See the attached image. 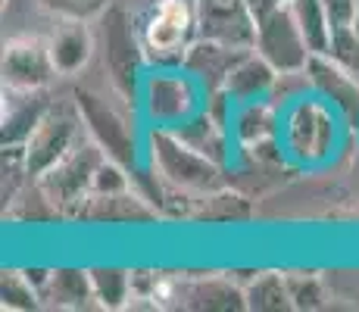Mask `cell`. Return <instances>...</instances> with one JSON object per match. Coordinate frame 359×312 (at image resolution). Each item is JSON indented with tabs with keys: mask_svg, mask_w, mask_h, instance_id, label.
I'll list each match as a JSON object with an SVG mask.
<instances>
[{
	"mask_svg": "<svg viewBox=\"0 0 359 312\" xmlns=\"http://www.w3.org/2000/svg\"><path fill=\"white\" fill-rule=\"evenodd\" d=\"M150 172L200 200L225 187L222 165L194 150L188 141H182L169 125H156L150 131Z\"/></svg>",
	"mask_w": 359,
	"mask_h": 312,
	"instance_id": "obj_1",
	"label": "cell"
},
{
	"mask_svg": "<svg viewBox=\"0 0 359 312\" xmlns=\"http://www.w3.org/2000/svg\"><path fill=\"white\" fill-rule=\"evenodd\" d=\"M144 57L156 66H184L188 47L197 41V10L191 0H160L137 25Z\"/></svg>",
	"mask_w": 359,
	"mask_h": 312,
	"instance_id": "obj_2",
	"label": "cell"
},
{
	"mask_svg": "<svg viewBox=\"0 0 359 312\" xmlns=\"http://www.w3.org/2000/svg\"><path fill=\"white\" fill-rule=\"evenodd\" d=\"M100 41H103V69L109 75V85L122 100H135L137 72L147 62L141 44V32L135 29L131 16L122 6H109L100 16Z\"/></svg>",
	"mask_w": 359,
	"mask_h": 312,
	"instance_id": "obj_3",
	"label": "cell"
},
{
	"mask_svg": "<svg viewBox=\"0 0 359 312\" xmlns=\"http://www.w3.org/2000/svg\"><path fill=\"white\" fill-rule=\"evenodd\" d=\"M103 159H107V154L94 141H79L57 165H50L44 175L34 178V184L53 200V206L66 219H75V212L81 210V203L91 194L94 175H97Z\"/></svg>",
	"mask_w": 359,
	"mask_h": 312,
	"instance_id": "obj_4",
	"label": "cell"
},
{
	"mask_svg": "<svg viewBox=\"0 0 359 312\" xmlns=\"http://www.w3.org/2000/svg\"><path fill=\"white\" fill-rule=\"evenodd\" d=\"M81 128H85V122H81L79 103H72V107L69 103H50V109L44 113V119L38 122V128L32 131L22 147V159L32 182L44 175L50 165H57L81 141Z\"/></svg>",
	"mask_w": 359,
	"mask_h": 312,
	"instance_id": "obj_5",
	"label": "cell"
},
{
	"mask_svg": "<svg viewBox=\"0 0 359 312\" xmlns=\"http://www.w3.org/2000/svg\"><path fill=\"white\" fill-rule=\"evenodd\" d=\"M75 103H79V113H81V122H85L88 137H91L109 159L135 169L137 135H135V125L128 122V116L119 113L107 97H100L97 91H88V88L75 91Z\"/></svg>",
	"mask_w": 359,
	"mask_h": 312,
	"instance_id": "obj_6",
	"label": "cell"
},
{
	"mask_svg": "<svg viewBox=\"0 0 359 312\" xmlns=\"http://www.w3.org/2000/svg\"><path fill=\"white\" fill-rule=\"evenodd\" d=\"M253 50L272 62L275 72H291V69L309 66L313 50H309L306 38H303L300 25H297L291 4H281L272 16L257 22V44H253Z\"/></svg>",
	"mask_w": 359,
	"mask_h": 312,
	"instance_id": "obj_7",
	"label": "cell"
},
{
	"mask_svg": "<svg viewBox=\"0 0 359 312\" xmlns=\"http://www.w3.org/2000/svg\"><path fill=\"white\" fill-rule=\"evenodd\" d=\"M0 72H4L6 91H44L50 85V79L57 75V69H53L47 41L25 34V38L6 41Z\"/></svg>",
	"mask_w": 359,
	"mask_h": 312,
	"instance_id": "obj_8",
	"label": "cell"
},
{
	"mask_svg": "<svg viewBox=\"0 0 359 312\" xmlns=\"http://www.w3.org/2000/svg\"><path fill=\"white\" fill-rule=\"evenodd\" d=\"M197 10V38H210L219 44L253 50L257 25L250 19L244 0H194Z\"/></svg>",
	"mask_w": 359,
	"mask_h": 312,
	"instance_id": "obj_9",
	"label": "cell"
},
{
	"mask_svg": "<svg viewBox=\"0 0 359 312\" xmlns=\"http://www.w3.org/2000/svg\"><path fill=\"white\" fill-rule=\"evenodd\" d=\"M144 107L156 125H178L197 113V97L184 75L154 72L144 85Z\"/></svg>",
	"mask_w": 359,
	"mask_h": 312,
	"instance_id": "obj_10",
	"label": "cell"
},
{
	"mask_svg": "<svg viewBox=\"0 0 359 312\" xmlns=\"http://www.w3.org/2000/svg\"><path fill=\"white\" fill-rule=\"evenodd\" d=\"M169 306L184 309H210V312H238L247 309L244 287H238L231 278L222 275H210V278H184L172 284V300Z\"/></svg>",
	"mask_w": 359,
	"mask_h": 312,
	"instance_id": "obj_11",
	"label": "cell"
},
{
	"mask_svg": "<svg viewBox=\"0 0 359 312\" xmlns=\"http://www.w3.org/2000/svg\"><path fill=\"white\" fill-rule=\"evenodd\" d=\"M331 141H334V131H331L328 109L322 103H297L287 119V147L300 159H322Z\"/></svg>",
	"mask_w": 359,
	"mask_h": 312,
	"instance_id": "obj_12",
	"label": "cell"
},
{
	"mask_svg": "<svg viewBox=\"0 0 359 312\" xmlns=\"http://www.w3.org/2000/svg\"><path fill=\"white\" fill-rule=\"evenodd\" d=\"M57 75H79L94 57V32L88 19H60L47 38Z\"/></svg>",
	"mask_w": 359,
	"mask_h": 312,
	"instance_id": "obj_13",
	"label": "cell"
},
{
	"mask_svg": "<svg viewBox=\"0 0 359 312\" xmlns=\"http://www.w3.org/2000/svg\"><path fill=\"white\" fill-rule=\"evenodd\" d=\"M50 100L44 91H6L4 88V119H0V141L4 147H25L29 135L38 128Z\"/></svg>",
	"mask_w": 359,
	"mask_h": 312,
	"instance_id": "obj_14",
	"label": "cell"
},
{
	"mask_svg": "<svg viewBox=\"0 0 359 312\" xmlns=\"http://www.w3.org/2000/svg\"><path fill=\"white\" fill-rule=\"evenodd\" d=\"M160 212L150 206V200L141 191H122V194H88L81 210L75 219L85 222H109V225H122V222H154Z\"/></svg>",
	"mask_w": 359,
	"mask_h": 312,
	"instance_id": "obj_15",
	"label": "cell"
},
{
	"mask_svg": "<svg viewBox=\"0 0 359 312\" xmlns=\"http://www.w3.org/2000/svg\"><path fill=\"white\" fill-rule=\"evenodd\" d=\"M244 53L247 50H241V47L219 44V41H210V38H197L194 44L188 47L184 69L203 81L206 91L216 94V91H222V85H225V79H229V72L234 69V62L244 57Z\"/></svg>",
	"mask_w": 359,
	"mask_h": 312,
	"instance_id": "obj_16",
	"label": "cell"
},
{
	"mask_svg": "<svg viewBox=\"0 0 359 312\" xmlns=\"http://www.w3.org/2000/svg\"><path fill=\"white\" fill-rule=\"evenodd\" d=\"M306 72L313 79L316 91L331 97L337 109H344L347 116H353L359 109V79L353 72H347L337 60H331L328 53H313Z\"/></svg>",
	"mask_w": 359,
	"mask_h": 312,
	"instance_id": "obj_17",
	"label": "cell"
},
{
	"mask_svg": "<svg viewBox=\"0 0 359 312\" xmlns=\"http://www.w3.org/2000/svg\"><path fill=\"white\" fill-rule=\"evenodd\" d=\"M275 66L266 57H259L257 50H247L244 57L234 62V69L225 79L222 91L231 97L234 103H247V100H266L272 94L275 85Z\"/></svg>",
	"mask_w": 359,
	"mask_h": 312,
	"instance_id": "obj_18",
	"label": "cell"
},
{
	"mask_svg": "<svg viewBox=\"0 0 359 312\" xmlns=\"http://www.w3.org/2000/svg\"><path fill=\"white\" fill-rule=\"evenodd\" d=\"M41 300H44V306H53V309L97 306L91 269H50V278H47L44 290H41Z\"/></svg>",
	"mask_w": 359,
	"mask_h": 312,
	"instance_id": "obj_19",
	"label": "cell"
},
{
	"mask_svg": "<svg viewBox=\"0 0 359 312\" xmlns=\"http://www.w3.org/2000/svg\"><path fill=\"white\" fill-rule=\"evenodd\" d=\"M169 128H175V135L182 137V141H188L191 147L200 150L203 156L216 159L219 165L229 156V125L222 119H216L210 109H200V113L188 116V119L178 125H169Z\"/></svg>",
	"mask_w": 359,
	"mask_h": 312,
	"instance_id": "obj_20",
	"label": "cell"
},
{
	"mask_svg": "<svg viewBox=\"0 0 359 312\" xmlns=\"http://www.w3.org/2000/svg\"><path fill=\"white\" fill-rule=\"evenodd\" d=\"M234 137L244 150H253L266 141H275V131H278V107L272 100H247L238 103L231 119Z\"/></svg>",
	"mask_w": 359,
	"mask_h": 312,
	"instance_id": "obj_21",
	"label": "cell"
},
{
	"mask_svg": "<svg viewBox=\"0 0 359 312\" xmlns=\"http://www.w3.org/2000/svg\"><path fill=\"white\" fill-rule=\"evenodd\" d=\"M244 297H247V309L257 312L294 309L291 290H287V275L281 272H257L244 284Z\"/></svg>",
	"mask_w": 359,
	"mask_h": 312,
	"instance_id": "obj_22",
	"label": "cell"
},
{
	"mask_svg": "<svg viewBox=\"0 0 359 312\" xmlns=\"http://www.w3.org/2000/svg\"><path fill=\"white\" fill-rule=\"evenodd\" d=\"M294 10V19L300 25L303 38H306L309 50L313 53H328L331 44V22L322 0H287Z\"/></svg>",
	"mask_w": 359,
	"mask_h": 312,
	"instance_id": "obj_23",
	"label": "cell"
},
{
	"mask_svg": "<svg viewBox=\"0 0 359 312\" xmlns=\"http://www.w3.org/2000/svg\"><path fill=\"white\" fill-rule=\"evenodd\" d=\"M91 284H94V300L100 309H126L131 303V272L113 266H97L91 269Z\"/></svg>",
	"mask_w": 359,
	"mask_h": 312,
	"instance_id": "obj_24",
	"label": "cell"
},
{
	"mask_svg": "<svg viewBox=\"0 0 359 312\" xmlns=\"http://www.w3.org/2000/svg\"><path fill=\"white\" fill-rule=\"evenodd\" d=\"M0 300H4V309H13V312L44 306L41 290L29 281L25 269H6L4 278H0Z\"/></svg>",
	"mask_w": 359,
	"mask_h": 312,
	"instance_id": "obj_25",
	"label": "cell"
},
{
	"mask_svg": "<svg viewBox=\"0 0 359 312\" xmlns=\"http://www.w3.org/2000/svg\"><path fill=\"white\" fill-rule=\"evenodd\" d=\"M287 290H291V303L294 309H322L328 300V290L322 275L313 272H291L287 275Z\"/></svg>",
	"mask_w": 359,
	"mask_h": 312,
	"instance_id": "obj_26",
	"label": "cell"
},
{
	"mask_svg": "<svg viewBox=\"0 0 359 312\" xmlns=\"http://www.w3.org/2000/svg\"><path fill=\"white\" fill-rule=\"evenodd\" d=\"M57 19H100L109 10V0H38Z\"/></svg>",
	"mask_w": 359,
	"mask_h": 312,
	"instance_id": "obj_27",
	"label": "cell"
},
{
	"mask_svg": "<svg viewBox=\"0 0 359 312\" xmlns=\"http://www.w3.org/2000/svg\"><path fill=\"white\" fill-rule=\"evenodd\" d=\"M309 88H313V79H309L306 69L278 72V75H275V85H272V94H269V100H272L275 107H281V103H291V100H303Z\"/></svg>",
	"mask_w": 359,
	"mask_h": 312,
	"instance_id": "obj_28",
	"label": "cell"
},
{
	"mask_svg": "<svg viewBox=\"0 0 359 312\" xmlns=\"http://www.w3.org/2000/svg\"><path fill=\"white\" fill-rule=\"evenodd\" d=\"M122 191H131V175H128V165L116 163V159H103L97 175H94V184H91V194H122Z\"/></svg>",
	"mask_w": 359,
	"mask_h": 312,
	"instance_id": "obj_29",
	"label": "cell"
},
{
	"mask_svg": "<svg viewBox=\"0 0 359 312\" xmlns=\"http://www.w3.org/2000/svg\"><path fill=\"white\" fill-rule=\"evenodd\" d=\"M322 4H325L331 32H334V29H341V25H350V22H353V13H356V4H359V0H322Z\"/></svg>",
	"mask_w": 359,
	"mask_h": 312,
	"instance_id": "obj_30",
	"label": "cell"
},
{
	"mask_svg": "<svg viewBox=\"0 0 359 312\" xmlns=\"http://www.w3.org/2000/svg\"><path fill=\"white\" fill-rule=\"evenodd\" d=\"M247 4V10H250V19H253V25L262 22L266 16H272L275 10H278L281 4H287V0H244Z\"/></svg>",
	"mask_w": 359,
	"mask_h": 312,
	"instance_id": "obj_31",
	"label": "cell"
},
{
	"mask_svg": "<svg viewBox=\"0 0 359 312\" xmlns=\"http://www.w3.org/2000/svg\"><path fill=\"white\" fill-rule=\"evenodd\" d=\"M350 29H353L356 38H359V4H356V13H353V22H350Z\"/></svg>",
	"mask_w": 359,
	"mask_h": 312,
	"instance_id": "obj_32",
	"label": "cell"
}]
</instances>
